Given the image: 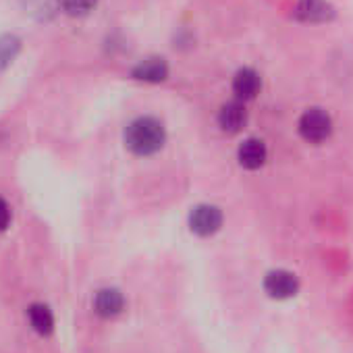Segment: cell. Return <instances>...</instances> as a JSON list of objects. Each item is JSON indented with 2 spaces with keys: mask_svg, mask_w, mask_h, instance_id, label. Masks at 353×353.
Returning <instances> with one entry per match:
<instances>
[{
  "mask_svg": "<svg viewBox=\"0 0 353 353\" xmlns=\"http://www.w3.org/2000/svg\"><path fill=\"white\" fill-rule=\"evenodd\" d=\"M297 15L305 21H324L330 15V7L324 0H301L297 7Z\"/></svg>",
  "mask_w": 353,
  "mask_h": 353,
  "instance_id": "cell-11",
  "label": "cell"
},
{
  "mask_svg": "<svg viewBox=\"0 0 353 353\" xmlns=\"http://www.w3.org/2000/svg\"><path fill=\"white\" fill-rule=\"evenodd\" d=\"M264 291L272 299H289L299 291V281L289 270H272L264 279Z\"/></svg>",
  "mask_w": 353,
  "mask_h": 353,
  "instance_id": "cell-4",
  "label": "cell"
},
{
  "mask_svg": "<svg viewBox=\"0 0 353 353\" xmlns=\"http://www.w3.org/2000/svg\"><path fill=\"white\" fill-rule=\"evenodd\" d=\"M268 158V150H266V143L258 137H250L245 139L239 150H237V160L243 168L248 170H258L260 166H264Z\"/></svg>",
  "mask_w": 353,
  "mask_h": 353,
  "instance_id": "cell-5",
  "label": "cell"
},
{
  "mask_svg": "<svg viewBox=\"0 0 353 353\" xmlns=\"http://www.w3.org/2000/svg\"><path fill=\"white\" fill-rule=\"evenodd\" d=\"M21 50V40L13 34L0 36V71L7 69Z\"/></svg>",
  "mask_w": 353,
  "mask_h": 353,
  "instance_id": "cell-12",
  "label": "cell"
},
{
  "mask_svg": "<svg viewBox=\"0 0 353 353\" xmlns=\"http://www.w3.org/2000/svg\"><path fill=\"white\" fill-rule=\"evenodd\" d=\"M221 227H223V212L219 206L200 204L190 214V229L200 237H210L219 233Z\"/></svg>",
  "mask_w": 353,
  "mask_h": 353,
  "instance_id": "cell-3",
  "label": "cell"
},
{
  "mask_svg": "<svg viewBox=\"0 0 353 353\" xmlns=\"http://www.w3.org/2000/svg\"><path fill=\"white\" fill-rule=\"evenodd\" d=\"M166 75H168V67L162 59H145L133 69L135 79L150 81V83H158V81L166 79Z\"/></svg>",
  "mask_w": 353,
  "mask_h": 353,
  "instance_id": "cell-9",
  "label": "cell"
},
{
  "mask_svg": "<svg viewBox=\"0 0 353 353\" xmlns=\"http://www.w3.org/2000/svg\"><path fill=\"white\" fill-rule=\"evenodd\" d=\"M123 307H125V297L117 289H102L94 299V310L102 318H114L123 312Z\"/></svg>",
  "mask_w": 353,
  "mask_h": 353,
  "instance_id": "cell-7",
  "label": "cell"
},
{
  "mask_svg": "<svg viewBox=\"0 0 353 353\" xmlns=\"http://www.w3.org/2000/svg\"><path fill=\"white\" fill-rule=\"evenodd\" d=\"M11 225V206L0 198V231H5Z\"/></svg>",
  "mask_w": 353,
  "mask_h": 353,
  "instance_id": "cell-14",
  "label": "cell"
},
{
  "mask_svg": "<svg viewBox=\"0 0 353 353\" xmlns=\"http://www.w3.org/2000/svg\"><path fill=\"white\" fill-rule=\"evenodd\" d=\"M28 316H30V322H32V326H34L36 332H40V334H50L52 332V328H54V316H52V312L46 305L34 303L28 310Z\"/></svg>",
  "mask_w": 353,
  "mask_h": 353,
  "instance_id": "cell-10",
  "label": "cell"
},
{
  "mask_svg": "<svg viewBox=\"0 0 353 353\" xmlns=\"http://www.w3.org/2000/svg\"><path fill=\"white\" fill-rule=\"evenodd\" d=\"M166 141L164 125L154 117H137L125 129V145L135 156H152Z\"/></svg>",
  "mask_w": 353,
  "mask_h": 353,
  "instance_id": "cell-1",
  "label": "cell"
},
{
  "mask_svg": "<svg viewBox=\"0 0 353 353\" xmlns=\"http://www.w3.org/2000/svg\"><path fill=\"white\" fill-rule=\"evenodd\" d=\"M260 75L254 69H239L233 77V92L239 100H252L260 92Z\"/></svg>",
  "mask_w": 353,
  "mask_h": 353,
  "instance_id": "cell-8",
  "label": "cell"
},
{
  "mask_svg": "<svg viewBox=\"0 0 353 353\" xmlns=\"http://www.w3.org/2000/svg\"><path fill=\"white\" fill-rule=\"evenodd\" d=\"M248 123V110L243 106V102L233 100L223 104V108L219 110V127L225 133H239Z\"/></svg>",
  "mask_w": 353,
  "mask_h": 353,
  "instance_id": "cell-6",
  "label": "cell"
},
{
  "mask_svg": "<svg viewBox=\"0 0 353 353\" xmlns=\"http://www.w3.org/2000/svg\"><path fill=\"white\" fill-rule=\"evenodd\" d=\"M297 131L307 143H322L332 133V119L322 108H307L299 117Z\"/></svg>",
  "mask_w": 353,
  "mask_h": 353,
  "instance_id": "cell-2",
  "label": "cell"
},
{
  "mask_svg": "<svg viewBox=\"0 0 353 353\" xmlns=\"http://www.w3.org/2000/svg\"><path fill=\"white\" fill-rule=\"evenodd\" d=\"M63 11L71 17H83L90 11H94L96 0H61Z\"/></svg>",
  "mask_w": 353,
  "mask_h": 353,
  "instance_id": "cell-13",
  "label": "cell"
}]
</instances>
